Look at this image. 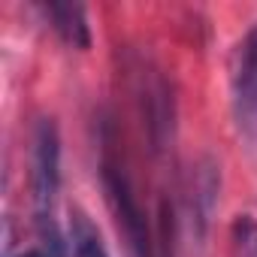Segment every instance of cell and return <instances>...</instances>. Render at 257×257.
Listing matches in <instances>:
<instances>
[{
    "mask_svg": "<svg viewBox=\"0 0 257 257\" xmlns=\"http://www.w3.org/2000/svg\"><path fill=\"white\" fill-rule=\"evenodd\" d=\"M61 191V137L52 118H40L34 127V152H31V194L34 218L46 257H67L70 242H64L55 221V200Z\"/></svg>",
    "mask_w": 257,
    "mask_h": 257,
    "instance_id": "cell-1",
    "label": "cell"
},
{
    "mask_svg": "<svg viewBox=\"0 0 257 257\" xmlns=\"http://www.w3.org/2000/svg\"><path fill=\"white\" fill-rule=\"evenodd\" d=\"M100 176H103V188H106V200L115 212V221L124 233L127 251L131 257H158L155 239H152V227L146 218V209L140 206V197L131 185V176L124 173V167L106 152L103 164H100Z\"/></svg>",
    "mask_w": 257,
    "mask_h": 257,
    "instance_id": "cell-2",
    "label": "cell"
},
{
    "mask_svg": "<svg viewBox=\"0 0 257 257\" xmlns=\"http://www.w3.org/2000/svg\"><path fill=\"white\" fill-rule=\"evenodd\" d=\"M230 103L239 134L257 146V25L245 31L230 55Z\"/></svg>",
    "mask_w": 257,
    "mask_h": 257,
    "instance_id": "cell-3",
    "label": "cell"
},
{
    "mask_svg": "<svg viewBox=\"0 0 257 257\" xmlns=\"http://www.w3.org/2000/svg\"><path fill=\"white\" fill-rule=\"evenodd\" d=\"M40 13L67 46H73V49H88L91 46L88 13H85L82 4H43Z\"/></svg>",
    "mask_w": 257,
    "mask_h": 257,
    "instance_id": "cell-4",
    "label": "cell"
},
{
    "mask_svg": "<svg viewBox=\"0 0 257 257\" xmlns=\"http://www.w3.org/2000/svg\"><path fill=\"white\" fill-rule=\"evenodd\" d=\"M215 194H218V176H215V167L206 161L197 167L194 179H191V221L194 227L203 233L209 215H212V206H215Z\"/></svg>",
    "mask_w": 257,
    "mask_h": 257,
    "instance_id": "cell-5",
    "label": "cell"
},
{
    "mask_svg": "<svg viewBox=\"0 0 257 257\" xmlns=\"http://www.w3.org/2000/svg\"><path fill=\"white\" fill-rule=\"evenodd\" d=\"M70 254L73 257H109V248L97 230V224L85 212H73L70 221Z\"/></svg>",
    "mask_w": 257,
    "mask_h": 257,
    "instance_id": "cell-6",
    "label": "cell"
},
{
    "mask_svg": "<svg viewBox=\"0 0 257 257\" xmlns=\"http://www.w3.org/2000/svg\"><path fill=\"white\" fill-rule=\"evenodd\" d=\"M233 254L236 257H257V221L251 215H239L230 227Z\"/></svg>",
    "mask_w": 257,
    "mask_h": 257,
    "instance_id": "cell-7",
    "label": "cell"
},
{
    "mask_svg": "<svg viewBox=\"0 0 257 257\" xmlns=\"http://www.w3.org/2000/svg\"><path fill=\"white\" fill-rule=\"evenodd\" d=\"M16 257H46V254L37 248V251H22V254H16Z\"/></svg>",
    "mask_w": 257,
    "mask_h": 257,
    "instance_id": "cell-8",
    "label": "cell"
}]
</instances>
